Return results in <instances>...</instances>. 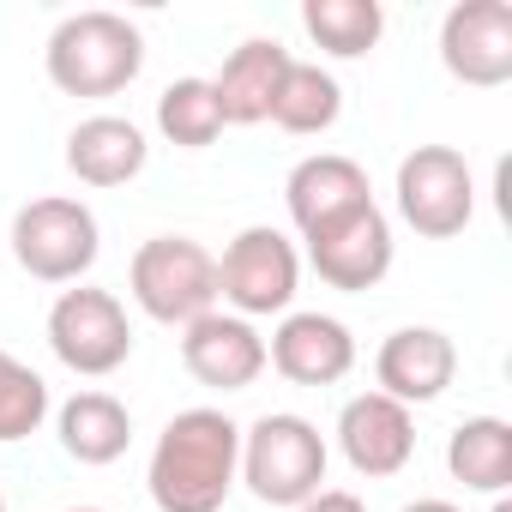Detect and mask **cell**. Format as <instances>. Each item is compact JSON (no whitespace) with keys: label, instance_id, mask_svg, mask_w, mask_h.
<instances>
[{"label":"cell","instance_id":"cell-5","mask_svg":"<svg viewBox=\"0 0 512 512\" xmlns=\"http://www.w3.org/2000/svg\"><path fill=\"white\" fill-rule=\"evenodd\" d=\"M97 253H103V229H97V211L85 199L49 193V199L19 205V217H13V260L37 284H79L97 266Z\"/></svg>","mask_w":512,"mask_h":512},{"label":"cell","instance_id":"cell-19","mask_svg":"<svg viewBox=\"0 0 512 512\" xmlns=\"http://www.w3.org/2000/svg\"><path fill=\"white\" fill-rule=\"evenodd\" d=\"M446 470L470 494H506L512 488V422L500 416H470L446 440Z\"/></svg>","mask_w":512,"mask_h":512},{"label":"cell","instance_id":"cell-9","mask_svg":"<svg viewBox=\"0 0 512 512\" xmlns=\"http://www.w3.org/2000/svg\"><path fill=\"white\" fill-rule=\"evenodd\" d=\"M440 67L470 91H500L512 79V7L506 0H458L440 19Z\"/></svg>","mask_w":512,"mask_h":512},{"label":"cell","instance_id":"cell-2","mask_svg":"<svg viewBox=\"0 0 512 512\" xmlns=\"http://www.w3.org/2000/svg\"><path fill=\"white\" fill-rule=\"evenodd\" d=\"M43 67L49 85L67 97H115L145 73V31L127 13H103V7L73 13L49 31Z\"/></svg>","mask_w":512,"mask_h":512},{"label":"cell","instance_id":"cell-28","mask_svg":"<svg viewBox=\"0 0 512 512\" xmlns=\"http://www.w3.org/2000/svg\"><path fill=\"white\" fill-rule=\"evenodd\" d=\"M0 512H7V494H0Z\"/></svg>","mask_w":512,"mask_h":512},{"label":"cell","instance_id":"cell-27","mask_svg":"<svg viewBox=\"0 0 512 512\" xmlns=\"http://www.w3.org/2000/svg\"><path fill=\"white\" fill-rule=\"evenodd\" d=\"M67 512H103V506H67Z\"/></svg>","mask_w":512,"mask_h":512},{"label":"cell","instance_id":"cell-11","mask_svg":"<svg viewBox=\"0 0 512 512\" xmlns=\"http://www.w3.org/2000/svg\"><path fill=\"white\" fill-rule=\"evenodd\" d=\"M338 452L356 476L386 482L416 458V416L386 392H362L338 410Z\"/></svg>","mask_w":512,"mask_h":512},{"label":"cell","instance_id":"cell-21","mask_svg":"<svg viewBox=\"0 0 512 512\" xmlns=\"http://www.w3.org/2000/svg\"><path fill=\"white\" fill-rule=\"evenodd\" d=\"M344 115V85L320 67V61H290L284 73V91L272 103V121L296 139H314V133H332Z\"/></svg>","mask_w":512,"mask_h":512},{"label":"cell","instance_id":"cell-20","mask_svg":"<svg viewBox=\"0 0 512 512\" xmlns=\"http://www.w3.org/2000/svg\"><path fill=\"white\" fill-rule=\"evenodd\" d=\"M302 31L332 55V61H362L386 37V7L380 0H308Z\"/></svg>","mask_w":512,"mask_h":512},{"label":"cell","instance_id":"cell-6","mask_svg":"<svg viewBox=\"0 0 512 512\" xmlns=\"http://www.w3.org/2000/svg\"><path fill=\"white\" fill-rule=\"evenodd\" d=\"M302 290V253L284 229L272 223H247L217 260V302H229V314L241 320H272L290 314Z\"/></svg>","mask_w":512,"mask_h":512},{"label":"cell","instance_id":"cell-26","mask_svg":"<svg viewBox=\"0 0 512 512\" xmlns=\"http://www.w3.org/2000/svg\"><path fill=\"white\" fill-rule=\"evenodd\" d=\"M494 512H512V500H506V494H494Z\"/></svg>","mask_w":512,"mask_h":512},{"label":"cell","instance_id":"cell-7","mask_svg":"<svg viewBox=\"0 0 512 512\" xmlns=\"http://www.w3.org/2000/svg\"><path fill=\"white\" fill-rule=\"evenodd\" d=\"M392 193H398V217L422 241H452L476 217V175H470L464 151H452V145H416L398 163Z\"/></svg>","mask_w":512,"mask_h":512},{"label":"cell","instance_id":"cell-3","mask_svg":"<svg viewBox=\"0 0 512 512\" xmlns=\"http://www.w3.org/2000/svg\"><path fill=\"white\" fill-rule=\"evenodd\" d=\"M326 464H332L326 434L296 410H272L253 428H241V482L266 506L296 512L302 500H314L326 488Z\"/></svg>","mask_w":512,"mask_h":512},{"label":"cell","instance_id":"cell-18","mask_svg":"<svg viewBox=\"0 0 512 512\" xmlns=\"http://www.w3.org/2000/svg\"><path fill=\"white\" fill-rule=\"evenodd\" d=\"M55 434H61V452L73 464L103 470V464H115L133 446V410L115 392H73L55 410Z\"/></svg>","mask_w":512,"mask_h":512},{"label":"cell","instance_id":"cell-15","mask_svg":"<svg viewBox=\"0 0 512 512\" xmlns=\"http://www.w3.org/2000/svg\"><path fill=\"white\" fill-rule=\"evenodd\" d=\"M266 368H278L290 386H338L356 368V338L332 314H284L266 344Z\"/></svg>","mask_w":512,"mask_h":512},{"label":"cell","instance_id":"cell-8","mask_svg":"<svg viewBox=\"0 0 512 512\" xmlns=\"http://www.w3.org/2000/svg\"><path fill=\"white\" fill-rule=\"evenodd\" d=\"M49 350L61 368L85 374V380H103L115 368H127L133 356V320L121 308L115 290H61L55 308H49Z\"/></svg>","mask_w":512,"mask_h":512},{"label":"cell","instance_id":"cell-24","mask_svg":"<svg viewBox=\"0 0 512 512\" xmlns=\"http://www.w3.org/2000/svg\"><path fill=\"white\" fill-rule=\"evenodd\" d=\"M296 512H368V500L362 494H350V488H320L314 500H302Z\"/></svg>","mask_w":512,"mask_h":512},{"label":"cell","instance_id":"cell-17","mask_svg":"<svg viewBox=\"0 0 512 512\" xmlns=\"http://www.w3.org/2000/svg\"><path fill=\"white\" fill-rule=\"evenodd\" d=\"M145 163H151L145 127L127 115H91L67 133V169L85 187H127L145 175Z\"/></svg>","mask_w":512,"mask_h":512},{"label":"cell","instance_id":"cell-14","mask_svg":"<svg viewBox=\"0 0 512 512\" xmlns=\"http://www.w3.org/2000/svg\"><path fill=\"white\" fill-rule=\"evenodd\" d=\"M374 392L398 398L404 410L410 404H434L452 380H458V344L440 332V326H398L380 356H374Z\"/></svg>","mask_w":512,"mask_h":512},{"label":"cell","instance_id":"cell-25","mask_svg":"<svg viewBox=\"0 0 512 512\" xmlns=\"http://www.w3.org/2000/svg\"><path fill=\"white\" fill-rule=\"evenodd\" d=\"M398 512H464V506H452V500H410V506H398Z\"/></svg>","mask_w":512,"mask_h":512},{"label":"cell","instance_id":"cell-12","mask_svg":"<svg viewBox=\"0 0 512 512\" xmlns=\"http://www.w3.org/2000/svg\"><path fill=\"white\" fill-rule=\"evenodd\" d=\"M308 266L332 290H350V296L356 290H374L392 272V217L380 205H362L344 223L308 235Z\"/></svg>","mask_w":512,"mask_h":512},{"label":"cell","instance_id":"cell-13","mask_svg":"<svg viewBox=\"0 0 512 512\" xmlns=\"http://www.w3.org/2000/svg\"><path fill=\"white\" fill-rule=\"evenodd\" d=\"M284 205H290V223H296L302 241H308V235L344 223L350 211L374 205V187H368V169H362L356 157H344V151H320V157H302V163L290 169V181H284Z\"/></svg>","mask_w":512,"mask_h":512},{"label":"cell","instance_id":"cell-10","mask_svg":"<svg viewBox=\"0 0 512 512\" xmlns=\"http://www.w3.org/2000/svg\"><path fill=\"white\" fill-rule=\"evenodd\" d=\"M181 368L211 392H247L266 374V338L253 320L211 308L193 326H181Z\"/></svg>","mask_w":512,"mask_h":512},{"label":"cell","instance_id":"cell-23","mask_svg":"<svg viewBox=\"0 0 512 512\" xmlns=\"http://www.w3.org/2000/svg\"><path fill=\"white\" fill-rule=\"evenodd\" d=\"M49 422V380L25 368L13 350H0V446L31 440Z\"/></svg>","mask_w":512,"mask_h":512},{"label":"cell","instance_id":"cell-22","mask_svg":"<svg viewBox=\"0 0 512 512\" xmlns=\"http://www.w3.org/2000/svg\"><path fill=\"white\" fill-rule=\"evenodd\" d=\"M157 133L181 151H205L217 145L223 133V109H217V91L211 79H175L163 97H157Z\"/></svg>","mask_w":512,"mask_h":512},{"label":"cell","instance_id":"cell-1","mask_svg":"<svg viewBox=\"0 0 512 512\" xmlns=\"http://www.w3.org/2000/svg\"><path fill=\"white\" fill-rule=\"evenodd\" d=\"M235 482H241V428L223 410L193 404L163 422L145 464V488L157 512H223Z\"/></svg>","mask_w":512,"mask_h":512},{"label":"cell","instance_id":"cell-16","mask_svg":"<svg viewBox=\"0 0 512 512\" xmlns=\"http://www.w3.org/2000/svg\"><path fill=\"white\" fill-rule=\"evenodd\" d=\"M290 61L296 55L278 37H247L241 49H229V61L211 79L217 109H223V127H260V121H272V103L284 91Z\"/></svg>","mask_w":512,"mask_h":512},{"label":"cell","instance_id":"cell-4","mask_svg":"<svg viewBox=\"0 0 512 512\" xmlns=\"http://www.w3.org/2000/svg\"><path fill=\"white\" fill-rule=\"evenodd\" d=\"M127 290L145 320L193 326L199 314L217 308V260L193 235H151L127 266Z\"/></svg>","mask_w":512,"mask_h":512}]
</instances>
